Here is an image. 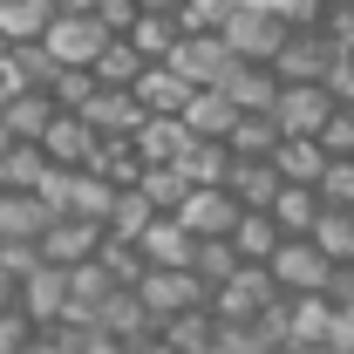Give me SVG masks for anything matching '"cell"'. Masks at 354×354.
Here are the masks:
<instances>
[{"label": "cell", "mask_w": 354, "mask_h": 354, "mask_svg": "<svg viewBox=\"0 0 354 354\" xmlns=\"http://www.w3.org/2000/svg\"><path fill=\"white\" fill-rule=\"evenodd\" d=\"M136 7H143V14H177L184 0H136Z\"/></svg>", "instance_id": "obj_48"}, {"label": "cell", "mask_w": 354, "mask_h": 354, "mask_svg": "<svg viewBox=\"0 0 354 354\" xmlns=\"http://www.w3.org/2000/svg\"><path fill=\"white\" fill-rule=\"evenodd\" d=\"M341 62H348V48L334 41L327 28H293L286 48H279V62H272V75L279 82H327Z\"/></svg>", "instance_id": "obj_2"}, {"label": "cell", "mask_w": 354, "mask_h": 354, "mask_svg": "<svg viewBox=\"0 0 354 354\" xmlns=\"http://www.w3.org/2000/svg\"><path fill=\"white\" fill-rule=\"evenodd\" d=\"M218 88L232 95V109H239V116H272V102H279V88H286V82H279L266 62H232Z\"/></svg>", "instance_id": "obj_13"}, {"label": "cell", "mask_w": 354, "mask_h": 354, "mask_svg": "<svg viewBox=\"0 0 354 354\" xmlns=\"http://www.w3.org/2000/svg\"><path fill=\"white\" fill-rule=\"evenodd\" d=\"M0 7H7V0H0Z\"/></svg>", "instance_id": "obj_51"}, {"label": "cell", "mask_w": 354, "mask_h": 354, "mask_svg": "<svg viewBox=\"0 0 354 354\" xmlns=\"http://www.w3.org/2000/svg\"><path fill=\"white\" fill-rule=\"evenodd\" d=\"M14 68L28 75V88H48V82H55V68H62V62H55V55H48L41 41H28V48H14Z\"/></svg>", "instance_id": "obj_39"}, {"label": "cell", "mask_w": 354, "mask_h": 354, "mask_svg": "<svg viewBox=\"0 0 354 354\" xmlns=\"http://www.w3.org/2000/svg\"><path fill=\"white\" fill-rule=\"evenodd\" d=\"M123 41H130L143 62H171L177 41H184V28H177V14H136V28L123 35Z\"/></svg>", "instance_id": "obj_26"}, {"label": "cell", "mask_w": 354, "mask_h": 354, "mask_svg": "<svg viewBox=\"0 0 354 354\" xmlns=\"http://www.w3.org/2000/svg\"><path fill=\"white\" fill-rule=\"evenodd\" d=\"M48 177H55V164H48L41 143H7L0 150V191H41Z\"/></svg>", "instance_id": "obj_23"}, {"label": "cell", "mask_w": 354, "mask_h": 354, "mask_svg": "<svg viewBox=\"0 0 354 354\" xmlns=\"http://www.w3.org/2000/svg\"><path fill=\"white\" fill-rule=\"evenodd\" d=\"M225 21H232V0H184L177 7V28L184 35H218Z\"/></svg>", "instance_id": "obj_37"}, {"label": "cell", "mask_w": 354, "mask_h": 354, "mask_svg": "<svg viewBox=\"0 0 354 354\" xmlns=\"http://www.w3.org/2000/svg\"><path fill=\"white\" fill-rule=\"evenodd\" d=\"M157 218V212H150V205H143V191H123V198H116V212H109V225H102V232H109V239H143V225Z\"/></svg>", "instance_id": "obj_36"}, {"label": "cell", "mask_w": 354, "mask_h": 354, "mask_svg": "<svg viewBox=\"0 0 354 354\" xmlns=\"http://www.w3.org/2000/svg\"><path fill=\"white\" fill-rule=\"evenodd\" d=\"M320 150H327V157H354V109H334V116H327Z\"/></svg>", "instance_id": "obj_40"}, {"label": "cell", "mask_w": 354, "mask_h": 354, "mask_svg": "<svg viewBox=\"0 0 354 354\" xmlns=\"http://www.w3.org/2000/svg\"><path fill=\"white\" fill-rule=\"evenodd\" d=\"M136 252H143V266H191L198 259V239H191L177 218H150L143 239H136Z\"/></svg>", "instance_id": "obj_21"}, {"label": "cell", "mask_w": 354, "mask_h": 354, "mask_svg": "<svg viewBox=\"0 0 354 354\" xmlns=\"http://www.w3.org/2000/svg\"><path fill=\"white\" fill-rule=\"evenodd\" d=\"M0 150H7V130H0Z\"/></svg>", "instance_id": "obj_50"}, {"label": "cell", "mask_w": 354, "mask_h": 354, "mask_svg": "<svg viewBox=\"0 0 354 354\" xmlns=\"http://www.w3.org/2000/svg\"><path fill=\"white\" fill-rule=\"evenodd\" d=\"M171 218L184 225L191 239H232V232H239V218H245V205H239L225 184H205V191H191V198L177 205Z\"/></svg>", "instance_id": "obj_7"}, {"label": "cell", "mask_w": 354, "mask_h": 354, "mask_svg": "<svg viewBox=\"0 0 354 354\" xmlns=\"http://www.w3.org/2000/svg\"><path fill=\"white\" fill-rule=\"evenodd\" d=\"M279 184H286V177L272 171V157H239V164H232V177H225V191H232L245 212H272Z\"/></svg>", "instance_id": "obj_18"}, {"label": "cell", "mask_w": 354, "mask_h": 354, "mask_svg": "<svg viewBox=\"0 0 354 354\" xmlns=\"http://www.w3.org/2000/svg\"><path fill=\"white\" fill-rule=\"evenodd\" d=\"M75 354H136V348H130V341H109V334H82Z\"/></svg>", "instance_id": "obj_44"}, {"label": "cell", "mask_w": 354, "mask_h": 354, "mask_svg": "<svg viewBox=\"0 0 354 354\" xmlns=\"http://www.w3.org/2000/svg\"><path fill=\"white\" fill-rule=\"evenodd\" d=\"M48 21H55V0H7V7H0V35H7L14 48L41 41Z\"/></svg>", "instance_id": "obj_29"}, {"label": "cell", "mask_w": 354, "mask_h": 354, "mask_svg": "<svg viewBox=\"0 0 354 354\" xmlns=\"http://www.w3.org/2000/svg\"><path fill=\"white\" fill-rule=\"evenodd\" d=\"M334 348L354 354V307H341V334H334Z\"/></svg>", "instance_id": "obj_47"}, {"label": "cell", "mask_w": 354, "mask_h": 354, "mask_svg": "<svg viewBox=\"0 0 354 354\" xmlns=\"http://www.w3.org/2000/svg\"><path fill=\"white\" fill-rule=\"evenodd\" d=\"M313 245L334 266H354V212H327V218L313 225Z\"/></svg>", "instance_id": "obj_34"}, {"label": "cell", "mask_w": 354, "mask_h": 354, "mask_svg": "<svg viewBox=\"0 0 354 354\" xmlns=\"http://www.w3.org/2000/svg\"><path fill=\"white\" fill-rule=\"evenodd\" d=\"M28 341H35V327H28V313H0V354H28Z\"/></svg>", "instance_id": "obj_42"}, {"label": "cell", "mask_w": 354, "mask_h": 354, "mask_svg": "<svg viewBox=\"0 0 354 354\" xmlns=\"http://www.w3.org/2000/svg\"><path fill=\"white\" fill-rule=\"evenodd\" d=\"M130 143H136V157H143V171H177L198 136L184 130V116H143V130Z\"/></svg>", "instance_id": "obj_12"}, {"label": "cell", "mask_w": 354, "mask_h": 354, "mask_svg": "<svg viewBox=\"0 0 354 354\" xmlns=\"http://www.w3.org/2000/svg\"><path fill=\"white\" fill-rule=\"evenodd\" d=\"M232 123H239V109H232V95H225V88H198V95H191V109H184V130L205 136V143H225Z\"/></svg>", "instance_id": "obj_24"}, {"label": "cell", "mask_w": 354, "mask_h": 354, "mask_svg": "<svg viewBox=\"0 0 354 354\" xmlns=\"http://www.w3.org/2000/svg\"><path fill=\"white\" fill-rule=\"evenodd\" d=\"M191 272H198V279L218 293L225 279H239V272H245V259L232 252V239H198V259H191Z\"/></svg>", "instance_id": "obj_31"}, {"label": "cell", "mask_w": 354, "mask_h": 354, "mask_svg": "<svg viewBox=\"0 0 354 354\" xmlns=\"http://www.w3.org/2000/svg\"><path fill=\"white\" fill-rule=\"evenodd\" d=\"M136 14H143L136 0H95V21H102L109 35H130V28H136Z\"/></svg>", "instance_id": "obj_41"}, {"label": "cell", "mask_w": 354, "mask_h": 354, "mask_svg": "<svg viewBox=\"0 0 354 354\" xmlns=\"http://www.w3.org/2000/svg\"><path fill=\"white\" fill-rule=\"evenodd\" d=\"M266 272H272V286H279L286 300H307V293H327V286H334V259H327L313 239H286V245L266 259Z\"/></svg>", "instance_id": "obj_3"}, {"label": "cell", "mask_w": 354, "mask_h": 354, "mask_svg": "<svg viewBox=\"0 0 354 354\" xmlns=\"http://www.w3.org/2000/svg\"><path fill=\"white\" fill-rule=\"evenodd\" d=\"M21 313H28L35 334H41V327H62V320H68V272H62V266H35V272L21 279Z\"/></svg>", "instance_id": "obj_11"}, {"label": "cell", "mask_w": 354, "mask_h": 354, "mask_svg": "<svg viewBox=\"0 0 354 354\" xmlns=\"http://www.w3.org/2000/svg\"><path fill=\"white\" fill-rule=\"evenodd\" d=\"M0 266H7L14 279H28V272L41 266V245H0Z\"/></svg>", "instance_id": "obj_43"}, {"label": "cell", "mask_w": 354, "mask_h": 354, "mask_svg": "<svg viewBox=\"0 0 354 354\" xmlns=\"http://www.w3.org/2000/svg\"><path fill=\"white\" fill-rule=\"evenodd\" d=\"M286 35H293V28H286L279 14H259V7H232V21L218 28V41L232 48V62H266V68L279 62Z\"/></svg>", "instance_id": "obj_5"}, {"label": "cell", "mask_w": 354, "mask_h": 354, "mask_svg": "<svg viewBox=\"0 0 354 354\" xmlns=\"http://www.w3.org/2000/svg\"><path fill=\"white\" fill-rule=\"evenodd\" d=\"M48 123H55V102H48V88H21L14 102H0V130H7V143H41Z\"/></svg>", "instance_id": "obj_20"}, {"label": "cell", "mask_w": 354, "mask_h": 354, "mask_svg": "<svg viewBox=\"0 0 354 354\" xmlns=\"http://www.w3.org/2000/svg\"><path fill=\"white\" fill-rule=\"evenodd\" d=\"M55 225L41 191H0V245H41V232Z\"/></svg>", "instance_id": "obj_14"}, {"label": "cell", "mask_w": 354, "mask_h": 354, "mask_svg": "<svg viewBox=\"0 0 354 354\" xmlns=\"http://www.w3.org/2000/svg\"><path fill=\"white\" fill-rule=\"evenodd\" d=\"M327 150H320V136H286L279 150H272V171L286 177V184H313L320 191V177H327Z\"/></svg>", "instance_id": "obj_22"}, {"label": "cell", "mask_w": 354, "mask_h": 354, "mask_svg": "<svg viewBox=\"0 0 354 354\" xmlns=\"http://www.w3.org/2000/svg\"><path fill=\"white\" fill-rule=\"evenodd\" d=\"M136 191H143V205H150L157 218H171L177 205L191 198V184H184V171H143V184H136Z\"/></svg>", "instance_id": "obj_33"}, {"label": "cell", "mask_w": 354, "mask_h": 354, "mask_svg": "<svg viewBox=\"0 0 354 354\" xmlns=\"http://www.w3.org/2000/svg\"><path fill=\"white\" fill-rule=\"evenodd\" d=\"M21 88H28V75H21V68H14V55H7V62H0V102H14Z\"/></svg>", "instance_id": "obj_45"}, {"label": "cell", "mask_w": 354, "mask_h": 354, "mask_svg": "<svg viewBox=\"0 0 354 354\" xmlns=\"http://www.w3.org/2000/svg\"><path fill=\"white\" fill-rule=\"evenodd\" d=\"M225 143H232V157H272L286 136H279V123H272V116H239Z\"/></svg>", "instance_id": "obj_32"}, {"label": "cell", "mask_w": 354, "mask_h": 354, "mask_svg": "<svg viewBox=\"0 0 354 354\" xmlns=\"http://www.w3.org/2000/svg\"><path fill=\"white\" fill-rule=\"evenodd\" d=\"M232 164H239V157H232V143H205V136H198V143L184 150V164H177V171H184L191 191H205V184H225Z\"/></svg>", "instance_id": "obj_27"}, {"label": "cell", "mask_w": 354, "mask_h": 354, "mask_svg": "<svg viewBox=\"0 0 354 354\" xmlns=\"http://www.w3.org/2000/svg\"><path fill=\"white\" fill-rule=\"evenodd\" d=\"M95 68H55V82H48V102L55 109H88V95H95Z\"/></svg>", "instance_id": "obj_35"}, {"label": "cell", "mask_w": 354, "mask_h": 354, "mask_svg": "<svg viewBox=\"0 0 354 354\" xmlns=\"http://www.w3.org/2000/svg\"><path fill=\"white\" fill-rule=\"evenodd\" d=\"M41 150H48V164H55V171H88V164H95V150H102V136L88 130L82 109H55V123L41 130Z\"/></svg>", "instance_id": "obj_9"}, {"label": "cell", "mask_w": 354, "mask_h": 354, "mask_svg": "<svg viewBox=\"0 0 354 354\" xmlns=\"http://www.w3.org/2000/svg\"><path fill=\"white\" fill-rule=\"evenodd\" d=\"M7 55H14V41H7V35H0V62H7Z\"/></svg>", "instance_id": "obj_49"}, {"label": "cell", "mask_w": 354, "mask_h": 354, "mask_svg": "<svg viewBox=\"0 0 354 354\" xmlns=\"http://www.w3.org/2000/svg\"><path fill=\"white\" fill-rule=\"evenodd\" d=\"M279 245H286V232L266 218V212H245V218H239V232H232V252H239L245 266H266Z\"/></svg>", "instance_id": "obj_28"}, {"label": "cell", "mask_w": 354, "mask_h": 354, "mask_svg": "<svg viewBox=\"0 0 354 354\" xmlns=\"http://www.w3.org/2000/svg\"><path fill=\"white\" fill-rule=\"evenodd\" d=\"M171 68H177L191 88H218L225 68H232V48H225L218 35H184V41H177V55H171Z\"/></svg>", "instance_id": "obj_15"}, {"label": "cell", "mask_w": 354, "mask_h": 354, "mask_svg": "<svg viewBox=\"0 0 354 354\" xmlns=\"http://www.w3.org/2000/svg\"><path fill=\"white\" fill-rule=\"evenodd\" d=\"M136 300H143V313H150L157 327H171V320H184V313L212 307V286H205L191 266H150V272L136 279Z\"/></svg>", "instance_id": "obj_1"}, {"label": "cell", "mask_w": 354, "mask_h": 354, "mask_svg": "<svg viewBox=\"0 0 354 354\" xmlns=\"http://www.w3.org/2000/svg\"><path fill=\"white\" fill-rule=\"evenodd\" d=\"M320 205H327V212H354V157H334V164H327Z\"/></svg>", "instance_id": "obj_38"}, {"label": "cell", "mask_w": 354, "mask_h": 354, "mask_svg": "<svg viewBox=\"0 0 354 354\" xmlns=\"http://www.w3.org/2000/svg\"><path fill=\"white\" fill-rule=\"evenodd\" d=\"M130 95H136V102H143V116H184L198 88L184 82V75H177L171 62H150V68L136 75V88H130Z\"/></svg>", "instance_id": "obj_16"}, {"label": "cell", "mask_w": 354, "mask_h": 354, "mask_svg": "<svg viewBox=\"0 0 354 354\" xmlns=\"http://www.w3.org/2000/svg\"><path fill=\"white\" fill-rule=\"evenodd\" d=\"M266 218L279 225L286 239H313V225L327 218V205H320V191L313 184H279V198H272V212Z\"/></svg>", "instance_id": "obj_19"}, {"label": "cell", "mask_w": 354, "mask_h": 354, "mask_svg": "<svg viewBox=\"0 0 354 354\" xmlns=\"http://www.w3.org/2000/svg\"><path fill=\"white\" fill-rule=\"evenodd\" d=\"M334 109L341 102L327 95V82H286L279 102H272V123H279V136H320Z\"/></svg>", "instance_id": "obj_8"}, {"label": "cell", "mask_w": 354, "mask_h": 354, "mask_svg": "<svg viewBox=\"0 0 354 354\" xmlns=\"http://www.w3.org/2000/svg\"><path fill=\"white\" fill-rule=\"evenodd\" d=\"M82 116H88L95 136H136V130H143V102H136L130 88H95Z\"/></svg>", "instance_id": "obj_17"}, {"label": "cell", "mask_w": 354, "mask_h": 354, "mask_svg": "<svg viewBox=\"0 0 354 354\" xmlns=\"http://www.w3.org/2000/svg\"><path fill=\"white\" fill-rule=\"evenodd\" d=\"M14 307H21V279L0 266V313H14Z\"/></svg>", "instance_id": "obj_46"}, {"label": "cell", "mask_w": 354, "mask_h": 354, "mask_svg": "<svg viewBox=\"0 0 354 354\" xmlns=\"http://www.w3.org/2000/svg\"><path fill=\"white\" fill-rule=\"evenodd\" d=\"M109 41H116V35H109L95 14H55L48 35H41V48L62 62V68H95V55H102Z\"/></svg>", "instance_id": "obj_6"}, {"label": "cell", "mask_w": 354, "mask_h": 354, "mask_svg": "<svg viewBox=\"0 0 354 354\" xmlns=\"http://www.w3.org/2000/svg\"><path fill=\"white\" fill-rule=\"evenodd\" d=\"M143 68H150V62H143V55H136L123 35L95 55V82H102V88H136V75H143Z\"/></svg>", "instance_id": "obj_30"}, {"label": "cell", "mask_w": 354, "mask_h": 354, "mask_svg": "<svg viewBox=\"0 0 354 354\" xmlns=\"http://www.w3.org/2000/svg\"><path fill=\"white\" fill-rule=\"evenodd\" d=\"M88 171L102 177V184H116V191H136V184H143V157H136L130 136H102V150H95Z\"/></svg>", "instance_id": "obj_25"}, {"label": "cell", "mask_w": 354, "mask_h": 354, "mask_svg": "<svg viewBox=\"0 0 354 354\" xmlns=\"http://www.w3.org/2000/svg\"><path fill=\"white\" fill-rule=\"evenodd\" d=\"M102 225L95 218H55L41 232V266H62V272H75V266H88L95 252H102Z\"/></svg>", "instance_id": "obj_10"}, {"label": "cell", "mask_w": 354, "mask_h": 354, "mask_svg": "<svg viewBox=\"0 0 354 354\" xmlns=\"http://www.w3.org/2000/svg\"><path fill=\"white\" fill-rule=\"evenodd\" d=\"M279 300H286V293L272 286V272H266V266H245L239 279H225L218 293H212V320H218V327H252V320L272 313Z\"/></svg>", "instance_id": "obj_4"}]
</instances>
